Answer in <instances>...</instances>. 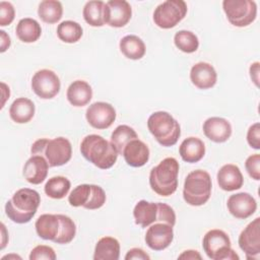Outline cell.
Returning <instances> with one entry per match:
<instances>
[{"instance_id":"1","label":"cell","mask_w":260,"mask_h":260,"mask_svg":"<svg viewBox=\"0 0 260 260\" xmlns=\"http://www.w3.org/2000/svg\"><path fill=\"white\" fill-rule=\"evenodd\" d=\"M80 152L85 159L102 170L112 168L119 155L112 142L98 134H90L82 139Z\"/></svg>"},{"instance_id":"2","label":"cell","mask_w":260,"mask_h":260,"mask_svg":"<svg viewBox=\"0 0 260 260\" xmlns=\"http://www.w3.org/2000/svg\"><path fill=\"white\" fill-rule=\"evenodd\" d=\"M41 203L38 191L29 188L17 190L5 204V213L16 223H26L37 213Z\"/></svg>"},{"instance_id":"3","label":"cell","mask_w":260,"mask_h":260,"mask_svg":"<svg viewBox=\"0 0 260 260\" xmlns=\"http://www.w3.org/2000/svg\"><path fill=\"white\" fill-rule=\"evenodd\" d=\"M179 162L175 157H166L151 169L149 185L157 195L168 197L174 194L178 187Z\"/></svg>"},{"instance_id":"4","label":"cell","mask_w":260,"mask_h":260,"mask_svg":"<svg viewBox=\"0 0 260 260\" xmlns=\"http://www.w3.org/2000/svg\"><path fill=\"white\" fill-rule=\"evenodd\" d=\"M147 128L155 140L166 147L175 145L181 135L179 122L165 111L152 113L147 120Z\"/></svg>"},{"instance_id":"5","label":"cell","mask_w":260,"mask_h":260,"mask_svg":"<svg viewBox=\"0 0 260 260\" xmlns=\"http://www.w3.org/2000/svg\"><path fill=\"white\" fill-rule=\"evenodd\" d=\"M30 151L32 154H44L50 167L63 166L67 164L72 156L71 143L65 137L38 139L32 143Z\"/></svg>"},{"instance_id":"6","label":"cell","mask_w":260,"mask_h":260,"mask_svg":"<svg viewBox=\"0 0 260 260\" xmlns=\"http://www.w3.org/2000/svg\"><path fill=\"white\" fill-rule=\"evenodd\" d=\"M211 178L206 171H192L185 179L183 198L189 205L201 206L209 200L211 195Z\"/></svg>"},{"instance_id":"7","label":"cell","mask_w":260,"mask_h":260,"mask_svg":"<svg viewBox=\"0 0 260 260\" xmlns=\"http://www.w3.org/2000/svg\"><path fill=\"white\" fill-rule=\"evenodd\" d=\"M202 248L211 260H239V255L232 249L231 240L221 230L208 231L202 240Z\"/></svg>"},{"instance_id":"8","label":"cell","mask_w":260,"mask_h":260,"mask_svg":"<svg viewBox=\"0 0 260 260\" xmlns=\"http://www.w3.org/2000/svg\"><path fill=\"white\" fill-rule=\"evenodd\" d=\"M222 8L228 20L238 27L248 26L257 16V4L252 0H224Z\"/></svg>"},{"instance_id":"9","label":"cell","mask_w":260,"mask_h":260,"mask_svg":"<svg viewBox=\"0 0 260 260\" xmlns=\"http://www.w3.org/2000/svg\"><path fill=\"white\" fill-rule=\"evenodd\" d=\"M187 9L183 0H167L154 9L153 21L160 28H172L185 17Z\"/></svg>"},{"instance_id":"10","label":"cell","mask_w":260,"mask_h":260,"mask_svg":"<svg viewBox=\"0 0 260 260\" xmlns=\"http://www.w3.org/2000/svg\"><path fill=\"white\" fill-rule=\"evenodd\" d=\"M61 87L58 75L50 69H41L37 71L31 78V88L41 99L50 100L56 96Z\"/></svg>"},{"instance_id":"11","label":"cell","mask_w":260,"mask_h":260,"mask_svg":"<svg viewBox=\"0 0 260 260\" xmlns=\"http://www.w3.org/2000/svg\"><path fill=\"white\" fill-rule=\"evenodd\" d=\"M247 259H258L260 254V218L252 220L240 234L238 240Z\"/></svg>"},{"instance_id":"12","label":"cell","mask_w":260,"mask_h":260,"mask_svg":"<svg viewBox=\"0 0 260 260\" xmlns=\"http://www.w3.org/2000/svg\"><path fill=\"white\" fill-rule=\"evenodd\" d=\"M85 118L91 127L95 129H107L116 120V110L111 104L96 102L87 108Z\"/></svg>"},{"instance_id":"13","label":"cell","mask_w":260,"mask_h":260,"mask_svg":"<svg viewBox=\"0 0 260 260\" xmlns=\"http://www.w3.org/2000/svg\"><path fill=\"white\" fill-rule=\"evenodd\" d=\"M144 240L151 250H165L174 240L173 226L165 222H154L147 229Z\"/></svg>"},{"instance_id":"14","label":"cell","mask_w":260,"mask_h":260,"mask_svg":"<svg viewBox=\"0 0 260 260\" xmlns=\"http://www.w3.org/2000/svg\"><path fill=\"white\" fill-rule=\"evenodd\" d=\"M132 9L125 0H110L105 3V22L112 27H123L131 19Z\"/></svg>"},{"instance_id":"15","label":"cell","mask_w":260,"mask_h":260,"mask_svg":"<svg viewBox=\"0 0 260 260\" xmlns=\"http://www.w3.org/2000/svg\"><path fill=\"white\" fill-rule=\"evenodd\" d=\"M226 206L233 216L239 219H246L256 211L257 202L251 194L240 192L229 197Z\"/></svg>"},{"instance_id":"16","label":"cell","mask_w":260,"mask_h":260,"mask_svg":"<svg viewBox=\"0 0 260 260\" xmlns=\"http://www.w3.org/2000/svg\"><path fill=\"white\" fill-rule=\"evenodd\" d=\"M204 135L213 142H225L232 135L231 123L221 117H210L203 123Z\"/></svg>"},{"instance_id":"17","label":"cell","mask_w":260,"mask_h":260,"mask_svg":"<svg viewBox=\"0 0 260 260\" xmlns=\"http://www.w3.org/2000/svg\"><path fill=\"white\" fill-rule=\"evenodd\" d=\"M49 167V162L45 156L34 154L24 164L22 174L28 183L39 185L47 178Z\"/></svg>"},{"instance_id":"18","label":"cell","mask_w":260,"mask_h":260,"mask_svg":"<svg viewBox=\"0 0 260 260\" xmlns=\"http://www.w3.org/2000/svg\"><path fill=\"white\" fill-rule=\"evenodd\" d=\"M192 83L200 89H208L215 85L217 74L214 67L206 62H198L190 70Z\"/></svg>"},{"instance_id":"19","label":"cell","mask_w":260,"mask_h":260,"mask_svg":"<svg viewBox=\"0 0 260 260\" xmlns=\"http://www.w3.org/2000/svg\"><path fill=\"white\" fill-rule=\"evenodd\" d=\"M216 179L219 188L228 192L238 190L244 184V178L240 168L233 164L222 166L217 172Z\"/></svg>"},{"instance_id":"20","label":"cell","mask_w":260,"mask_h":260,"mask_svg":"<svg viewBox=\"0 0 260 260\" xmlns=\"http://www.w3.org/2000/svg\"><path fill=\"white\" fill-rule=\"evenodd\" d=\"M123 156L128 166L140 168L149 159V148L140 139H133L123 149Z\"/></svg>"},{"instance_id":"21","label":"cell","mask_w":260,"mask_h":260,"mask_svg":"<svg viewBox=\"0 0 260 260\" xmlns=\"http://www.w3.org/2000/svg\"><path fill=\"white\" fill-rule=\"evenodd\" d=\"M179 153L186 162H198L205 154V145L200 138L191 136L182 141L179 147Z\"/></svg>"},{"instance_id":"22","label":"cell","mask_w":260,"mask_h":260,"mask_svg":"<svg viewBox=\"0 0 260 260\" xmlns=\"http://www.w3.org/2000/svg\"><path fill=\"white\" fill-rule=\"evenodd\" d=\"M66 96L72 106L83 107L92 99V89L86 81L75 80L68 86Z\"/></svg>"},{"instance_id":"23","label":"cell","mask_w":260,"mask_h":260,"mask_svg":"<svg viewBox=\"0 0 260 260\" xmlns=\"http://www.w3.org/2000/svg\"><path fill=\"white\" fill-rule=\"evenodd\" d=\"M35 104L26 98H18L13 101L9 108V116L17 124L29 122L35 116Z\"/></svg>"},{"instance_id":"24","label":"cell","mask_w":260,"mask_h":260,"mask_svg":"<svg viewBox=\"0 0 260 260\" xmlns=\"http://www.w3.org/2000/svg\"><path fill=\"white\" fill-rule=\"evenodd\" d=\"M35 228L40 238L54 242L60 228V220L58 214L45 213L40 215L36 220Z\"/></svg>"},{"instance_id":"25","label":"cell","mask_w":260,"mask_h":260,"mask_svg":"<svg viewBox=\"0 0 260 260\" xmlns=\"http://www.w3.org/2000/svg\"><path fill=\"white\" fill-rule=\"evenodd\" d=\"M135 223L141 228H147L156 222L157 218V203L140 200L136 203L133 209Z\"/></svg>"},{"instance_id":"26","label":"cell","mask_w":260,"mask_h":260,"mask_svg":"<svg viewBox=\"0 0 260 260\" xmlns=\"http://www.w3.org/2000/svg\"><path fill=\"white\" fill-rule=\"evenodd\" d=\"M120 257L119 241L113 237H104L98 241L93 260H118Z\"/></svg>"},{"instance_id":"27","label":"cell","mask_w":260,"mask_h":260,"mask_svg":"<svg viewBox=\"0 0 260 260\" xmlns=\"http://www.w3.org/2000/svg\"><path fill=\"white\" fill-rule=\"evenodd\" d=\"M119 47L122 54L131 60L141 59L146 51L144 42L135 35H128L122 38Z\"/></svg>"},{"instance_id":"28","label":"cell","mask_w":260,"mask_h":260,"mask_svg":"<svg viewBox=\"0 0 260 260\" xmlns=\"http://www.w3.org/2000/svg\"><path fill=\"white\" fill-rule=\"evenodd\" d=\"M15 32L17 38L23 43H34L39 40L42 35V27L40 23L29 17L22 18L16 24Z\"/></svg>"},{"instance_id":"29","label":"cell","mask_w":260,"mask_h":260,"mask_svg":"<svg viewBox=\"0 0 260 260\" xmlns=\"http://www.w3.org/2000/svg\"><path fill=\"white\" fill-rule=\"evenodd\" d=\"M63 7L60 1L44 0L40 3L38 8L39 17L46 23L53 24L62 18Z\"/></svg>"},{"instance_id":"30","label":"cell","mask_w":260,"mask_h":260,"mask_svg":"<svg viewBox=\"0 0 260 260\" xmlns=\"http://www.w3.org/2000/svg\"><path fill=\"white\" fill-rule=\"evenodd\" d=\"M84 20L91 26H103L105 22V2L88 1L85 3L82 10Z\"/></svg>"},{"instance_id":"31","label":"cell","mask_w":260,"mask_h":260,"mask_svg":"<svg viewBox=\"0 0 260 260\" xmlns=\"http://www.w3.org/2000/svg\"><path fill=\"white\" fill-rule=\"evenodd\" d=\"M71 187L70 181L63 176H55L50 178L45 187V193L47 196L53 199H62L64 198Z\"/></svg>"},{"instance_id":"32","label":"cell","mask_w":260,"mask_h":260,"mask_svg":"<svg viewBox=\"0 0 260 260\" xmlns=\"http://www.w3.org/2000/svg\"><path fill=\"white\" fill-rule=\"evenodd\" d=\"M83 30L81 25L73 20H64L57 27L58 38L68 44L78 42L82 37Z\"/></svg>"},{"instance_id":"33","label":"cell","mask_w":260,"mask_h":260,"mask_svg":"<svg viewBox=\"0 0 260 260\" xmlns=\"http://www.w3.org/2000/svg\"><path fill=\"white\" fill-rule=\"evenodd\" d=\"M138 135L135 130L128 125L118 126L111 135V142L116 147L119 154L123 153L124 147L133 139H137Z\"/></svg>"},{"instance_id":"34","label":"cell","mask_w":260,"mask_h":260,"mask_svg":"<svg viewBox=\"0 0 260 260\" xmlns=\"http://www.w3.org/2000/svg\"><path fill=\"white\" fill-rule=\"evenodd\" d=\"M174 43L176 47L187 54L194 53L199 47V40L197 36L190 30H179L175 34Z\"/></svg>"},{"instance_id":"35","label":"cell","mask_w":260,"mask_h":260,"mask_svg":"<svg viewBox=\"0 0 260 260\" xmlns=\"http://www.w3.org/2000/svg\"><path fill=\"white\" fill-rule=\"evenodd\" d=\"M58 217L60 220V228L54 243L65 245L74 239L76 234V225L75 222L67 215L58 214Z\"/></svg>"},{"instance_id":"36","label":"cell","mask_w":260,"mask_h":260,"mask_svg":"<svg viewBox=\"0 0 260 260\" xmlns=\"http://www.w3.org/2000/svg\"><path fill=\"white\" fill-rule=\"evenodd\" d=\"M91 193V184H81L76 186L68 196V202L73 207L82 206L88 201Z\"/></svg>"},{"instance_id":"37","label":"cell","mask_w":260,"mask_h":260,"mask_svg":"<svg viewBox=\"0 0 260 260\" xmlns=\"http://www.w3.org/2000/svg\"><path fill=\"white\" fill-rule=\"evenodd\" d=\"M106 193L104 189L98 185H91V193L88 201L83 205L85 209H99L106 202Z\"/></svg>"},{"instance_id":"38","label":"cell","mask_w":260,"mask_h":260,"mask_svg":"<svg viewBox=\"0 0 260 260\" xmlns=\"http://www.w3.org/2000/svg\"><path fill=\"white\" fill-rule=\"evenodd\" d=\"M156 222H165L174 226L176 223V213L174 209L166 203L157 202Z\"/></svg>"},{"instance_id":"39","label":"cell","mask_w":260,"mask_h":260,"mask_svg":"<svg viewBox=\"0 0 260 260\" xmlns=\"http://www.w3.org/2000/svg\"><path fill=\"white\" fill-rule=\"evenodd\" d=\"M29 260H55L56 259V253L54 249L50 246L46 245H39L36 246L29 254Z\"/></svg>"},{"instance_id":"40","label":"cell","mask_w":260,"mask_h":260,"mask_svg":"<svg viewBox=\"0 0 260 260\" xmlns=\"http://www.w3.org/2000/svg\"><path fill=\"white\" fill-rule=\"evenodd\" d=\"M245 168L249 176L256 180H260V154L255 153L247 157L245 161Z\"/></svg>"},{"instance_id":"41","label":"cell","mask_w":260,"mask_h":260,"mask_svg":"<svg viewBox=\"0 0 260 260\" xmlns=\"http://www.w3.org/2000/svg\"><path fill=\"white\" fill-rule=\"evenodd\" d=\"M15 16V10L13 5L7 1L0 2V25H9Z\"/></svg>"},{"instance_id":"42","label":"cell","mask_w":260,"mask_h":260,"mask_svg":"<svg viewBox=\"0 0 260 260\" xmlns=\"http://www.w3.org/2000/svg\"><path fill=\"white\" fill-rule=\"evenodd\" d=\"M247 142L254 149H260V124L254 123L247 132Z\"/></svg>"},{"instance_id":"43","label":"cell","mask_w":260,"mask_h":260,"mask_svg":"<svg viewBox=\"0 0 260 260\" xmlns=\"http://www.w3.org/2000/svg\"><path fill=\"white\" fill-rule=\"evenodd\" d=\"M126 260L138 259V260H149L150 256L140 248H132L125 255Z\"/></svg>"},{"instance_id":"44","label":"cell","mask_w":260,"mask_h":260,"mask_svg":"<svg viewBox=\"0 0 260 260\" xmlns=\"http://www.w3.org/2000/svg\"><path fill=\"white\" fill-rule=\"evenodd\" d=\"M259 66H260L259 62H254L251 64L249 69L250 77L257 87L259 86Z\"/></svg>"},{"instance_id":"45","label":"cell","mask_w":260,"mask_h":260,"mask_svg":"<svg viewBox=\"0 0 260 260\" xmlns=\"http://www.w3.org/2000/svg\"><path fill=\"white\" fill-rule=\"evenodd\" d=\"M178 259H186V260H194V259H199L201 260L202 257L198 253V251L195 250H186L182 254L179 255Z\"/></svg>"},{"instance_id":"46","label":"cell","mask_w":260,"mask_h":260,"mask_svg":"<svg viewBox=\"0 0 260 260\" xmlns=\"http://www.w3.org/2000/svg\"><path fill=\"white\" fill-rule=\"evenodd\" d=\"M0 39H1V48H0V52L1 53H4L9 47H10V44H11V41H10V37L4 31V30H0Z\"/></svg>"},{"instance_id":"47","label":"cell","mask_w":260,"mask_h":260,"mask_svg":"<svg viewBox=\"0 0 260 260\" xmlns=\"http://www.w3.org/2000/svg\"><path fill=\"white\" fill-rule=\"evenodd\" d=\"M1 86H2V95H3V101H2V105H1V109L4 107V104L6 102L7 99H9V95H10V90H9V87L4 83V82H1Z\"/></svg>"},{"instance_id":"48","label":"cell","mask_w":260,"mask_h":260,"mask_svg":"<svg viewBox=\"0 0 260 260\" xmlns=\"http://www.w3.org/2000/svg\"><path fill=\"white\" fill-rule=\"evenodd\" d=\"M1 232H2V242H1V250H3L4 248H5V246H6V240H5V238H6V229H5V225H4V223H1Z\"/></svg>"},{"instance_id":"49","label":"cell","mask_w":260,"mask_h":260,"mask_svg":"<svg viewBox=\"0 0 260 260\" xmlns=\"http://www.w3.org/2000/svg\"><path fill=\"white\" fill-rule=\"evenodd\" d=\"M10 258H19V259H21V257H19V256H17V255H5V256L2 257V260H4V259H10Z\"/></svg>"}]
</instances>
